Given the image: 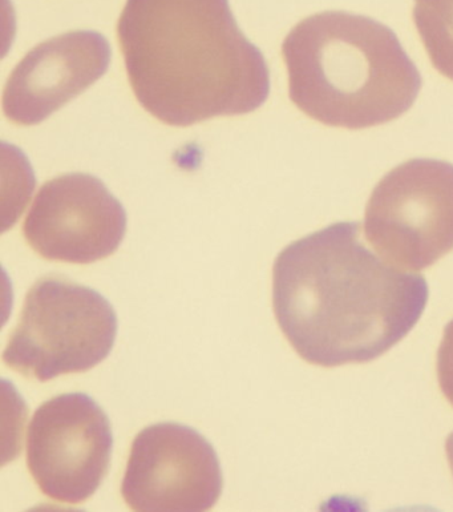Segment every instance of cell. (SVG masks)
<instances>
[{"mask_svg":"<svg viewBox=\"0 0 453 512\" xmlns=\"http://www.w3.org/2000/svg\"><path fill=\"white\" fill-rule=\"evenodd\" d=\"M427 301L426 278L374 255L359 223L294 241L274 262L279 329L302 360L322 368L383 356L418 324Z\"/></svg>","mask_w":453,"mask_h":512,"instance_id":"1","label":"cell"},{"mask_svg":"<svg viewBox=\"0 0 453 512\" xmlns=\"http://www.w3.org/2000/svg\"><path fill=\"white\" fill-rule=\"evenodd\" d=\"M117 38L137 102L167 126L250 114L268 99V64L228 0H128Z\"/></svg>","mask_w":453,"mask_h":512,"instance_id":"2","label":"cell"},{"mask_svg":"<svg viewBox=\"0 0 453 512\" xmlns=\"http://www.w3.org/2000/svg\"><path fill=\"white\" fill-rule=\"evenodd\" d=\"M289 95L315 122L345 129L383 126L414 106L422 78L390 28L366 16L327 11L286 36Z\"/></svg>","mask_w":453,"mask_h":512,"instance_id":"3","label":"cell"},{"mask_svg":"<svg viewBox=\"0 0 453 512\" xmlns=\"http://www.w3.org/2000/svg\"><path fill=\"white\" fill-rule=\"evenodd\" d=\"M115 310L101 294L62 276L39 278L28 290L3 362L40 382L88 372L115 344Z\"/></svg>","mask_w":453,"mask_h":512,"instance_id":"4","label":"cell"},{"mask_svg":"<svg viewBox=\"0 0 453 512\" xmlns=\"http://www.w3.org/2000/svg\"><path fill=\"white\" fill-rule=\"evenodd\" d=\"M366 239L398 269L418 272L453 249V165L407 161L376 185L364 219Z\"/></svg>","mask_w":453,"mask_h":512,"instance_id":"5","label":"cell"},{"mask_svg":"<svg viewBox=\"0 0 453 512\" xmlns=\"http://www.w3.org/2000/svg\"><path fill=\"white\" fill-rule=\"evenodd\" d=\"M112 430L103 409L82 393L58 395L32 415L27 467L40 493L64 505L93 497L108 473Z\"/></svg>","mask_w":453,"mask_h":512,"instance_id":"6","label":"cell"},{"mask_svg":"<svg viewBox=\"0 0 453 512\" xmlns=\"http://www.w3.org/2000/svg\"><path fill=\"white\" fill-rule=\"evenodd\" d=\"M221 493L220 461L197 431L179 423H157L133 439L121 483L129 509L208 511Z\"/></svg>","mask_w":453,"mask_h":512,"instance_id":"7","label":"cell"},{"mask_svg":"<svg viewBox=\"0 0 453 512\" xmlns=\"http://www.w3.org/2000/svg\"><path fill=\"white\" fill-rule=\"evenodd\" d=\"M127 231L123 205L86 173L55 177L40 188L24 220V239L48 261L87 265L117 251Z\"/></svg>","mask_w":453,"mask_h":512,"instance_id":"8","label":"cell"},{"mask_svg":"<svg viewBox=\"0 0 453 512\" xmlns=\"http://www.w3.org/2000/svg\"><path fill=\"white\" fill-rule=\"evenodd\" d=\"M109 62L111 47L99 32L71 31L40 43L4 86V116L22 127L44 122L99 80Z\"/></svg>","mask_w":453,"mask_h":512,"instance_id":"9","label":"cell"},{"mask_svg":"<svg viewBox=\"0 0 453 512\" xmlns=\"http://www.w3.org/2000/svg\"><path fill=\"white\" fill-rule=\"evenodd\" d=\"M414 22L432 66L453 82V0H415Z\"/></svg>","mask_w":453,"mask_h":512,"instance_id":"10","label":"cell"},{"mask_svg":"<svg viewBox=\"0 0 453 512\" xmlns=\"http://www.w3.org/2000/svg\"><path fill=\"white\" fill-rule=\"evenodd\" d=\"M438 380L444 397L453 406V321L444 330L438 353Z\"/></svg>","mask_w":453,"mask_h":512,"instance_id":"11","label":"cell"},{"mask_svg":"<svg viewBox=\"0 0 453 512\" xmlns=\"http://www.w3.org/2000/svg\"><path fill=\"white\" fill-rule=\"evenodd\" d=\"M446 453H447L448 462H450L451 471H452V475H453V433L447 439Z\"/></svg>","mask_w":453,"mask_h":512,"instance_id":"12","label":"cell"}]
</instances>
